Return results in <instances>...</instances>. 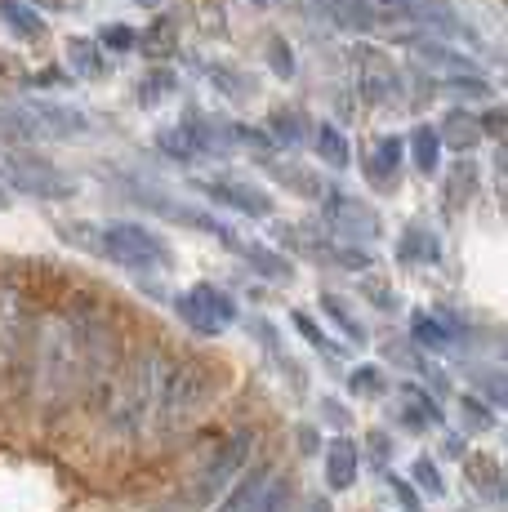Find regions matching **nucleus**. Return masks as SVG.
<instances>
[{
    "label": "nucleus",
    "instance_id": "nucleus-40",
    "mask_svg": "<svg viewBox=\"0 0 508 512\" xmlns=\"http://www.w3.org/2000/svg\"><path fill=\"white\" fill-rule=\"evenodd\" d=\"M393 486H397V499H402V504H406L410 512H419V495H415V490H410L406 481H393Z\"/></svg>",
    "mask_w": 508,
    "mask_h": 512
},
{
    "label": "nucleus",
    "instance_id": "nucleus-13",
    "mask_svg": "<svg viewBox=\"0 0 508 512\" xmlns=\"http://www.w3.org/2000/svg\"><path fill=\"white\" fill-rule=\"evenodd\" d=\"M272 486H277V472H272V468H254V472H246V477H237V486H228L219 512H254L263 499H268Z\"/></svg>",
    "mask_w": 508,
    "mask_h": 512
},
{
    "label": "nucleus",
    "instance_id": "nucleus-34",
    "mask_svg": "<svg viewBox=\"0 0 508 512\" xmlns=\"http://www.w3.org/2000/svg\"><path fill=\"white\" fill-rule=\"evenodd\" d=\"M410 477H415L428 495H442V490H446L442 477H437V468H433V459H415V464H410Z\"/></svg>",
    "mask_w": 508,
    "mask_h": 512
},
{
    "label": "nucleus",
    "instance_id": "nucleus-38",
    "mask_svg": "<svg viewBox=\"0 0 508 512\" xmlns=\"http://www.w3.org/2000/svg\"><path fill=\"white\" fill-rule=\"evenodd\" d=\"M482 388L491 392V397L500 401V406H508V379H504V374H486V379H482Z\"/></svg>",
    "mask_w": 508,
    "mask_h": 512
},
{
    "label": "nucleus",
    "instance_id": "nucleus-20",
    "mask_svg": "<svg viewBox=\"0 0 508 512\" xmlns=\"http://www.w3.org/2000/svg\"><path fill=\"white\" fill-rule=\"evenodd\" d=\"M442 196L451 201V210H464L468 201L477 196V165L473 161H459L446 170V187H442Z\"/></svg>",
    "mask_w": 508,
    "mask_h": 512
},
{
    "label": "nucleus",
    "instance_id": "nucleus-36",
    "mask_svg": "<svg viewBox=\"0 0 508 512\" xmlns=\"http://www.w3.org/2000/svg\"><path fill=\"white\" fill-rule=\"evenodd\" d=\"M139 41L148 45L152 54H170V49H174V27H170V23H156L148 36H139Z\"/></svg>",
    "mask_w": 508,
    "mask_h": 512
},
{
    "label": "nucleus",
    "instance_id": "nucleus-45",
    "mask_svg": "<svg viewBox=\"0 0 508 512\" xmlns=\"http://www.w3.org/2000/svg\"><path fill=\"white\" fill-rule=\"evenodd\" d=\"M500 5H504V9H508V0H500Z\"/></svg>",
    "mask_w": 508,
    "mask_h": 512
},
{
    "label": "nucleus",
    "instance_id": "nucleus-41",
    "mask_svg": "<svg viewBox=\"0 0 508 512\" xmlns=\"http://www.w3.org/2000/svg\"><path fill=\"white\" fill-rule=\"evenodd\" d=\"M308 512H330V504H326V499H312Z\"/></svg>",
    "mask_w": 508,
    "mask_h": 512
},
{
    "label": "nucleus",
    "instance_id": "nucleus-29",
    "mask_svg": "<svg viewBox=\"0 0 508 512\" xmlns=\"http://www.w3.org/2000/svg\"><path fill=\"white\" fill-rule=\"evenodd\" d=\"M348 388H353L357 397H379V392H384L388 383H384V374H379L375 366H357V370H353V383H348Z\"/></svg>",
    "mask_w": 508,
    "mask_h": 512
},
{
    "label": "nucleus",
    "instance_id": "nucleus-15",
    "mask_svg": "<svg viewBox=\"0 0 508 512\" xmlns=\"http://www.w3.org/2000/svg\"><path fill=\"white\" fill-rule=\"evenodd\" d=\"M437 134H442V143L455 147V152H473V147L482 143V116L455 107V112H446V121H442V130Z\"/></svg>",
    "mask_w": 508,
    "mask_h": 512
},
{
    "label": "nucleus",
    "instance_id": "nucleus-4",
    "mask_svg": "<svg viewBox=\"0 0 508 512\" xmlns=\"http://www.w3.org/2000/svg\"><path fill=\"white\" fill-rule=\"evenodd\" d=\"M94 236V250L107 254L112 263L130 272H152V268H170V245H165L161 232L143 228V223H125V219H112V223H99L90 232Z\"/></svg>",
    "mask_w": 508,
    "mask_h": 512
},
{
    "label": "nucleus",
    "instance_id": "nucleus-1",
    "mask_svg": "<svg viewBox=\"0 0 508 512\" xmlns=\"http://www.w3.org/2000/svg\"><path fill=\"white\" fill-rule=\"evenodd\" d=\"M94 348H99V330L85 312H63L58 321H50L41 339V370H36L45 406H58L81 388L94 366Z\"/></svg>",
    "mask_w": 508,
    "mask_h": 512
},
{
    "label": "nucleus",
    "instance_id": "nucleus-18",
    "mask_svg": "<svg viewBox=\"0 0 508 512\" xmlns=\"http://www.w3.org/2000/svg\"><path fill=\"white\" fill-rule=\"evenodd\" d=\"M321 9L335 27H357V32L375 27V5L370 0H321Z\"/></svg>",
    "mask_w": 508,
    "mask_h": 512
},
{
    "label": "nucleus",
    "instance_id": "nucleus-16",
    "mask_svg": "<svg viewBox=\"0 0 508 512\" xmlns=\"http://www.w3.org/2000/svg\"><path fill=\"white\" fill-rule=\"evenodd\" d=\"M0 18H5V27L18 36V41H45V18L36 14L27 0H0Z\"/></svg>",
    "mask_w": 508,
    "mask_h": 512
},
{
    "label": "nucleus",
    "instance_id": "nucleus-25",
    "mask_svg": "<svg viewBox=\"0 0 508 512\" xmlns=\"http://www.w3.org/2000/svg\"><path fill=\"white\" fill-rule=\"evenodd\" d=\"M174 85H179V81H174L170 67H152V72L143 76V85H139V103H143V107L165 103V98L174 94Z\"/></svg>",
    "mask_w": 508,
    "mask_h": 512
},
{
    "label": "nucleus",
    "instance_id": "nucleus-37",
    "mask_svg": "<svg viewBox=\"0 0 508 512\" xmlns=\"http://www.w3.org/2000/svg\"><path fill=\"white\" fill-rule=\"evenodd\" d=\"M295 326H299V330H304V334H308V339H312V343H317V348H326V352H330L326 334H321V330H317V321H312V317H304V312H295Z\"/></svg>",
    "mask_w": 508,
    "mask_h": 512
},
{
    "label": "nucleus",
    "instance_id": "nucleus-43",
    "mask_svg": "<svg viewBox=\"0 0 508 512\" xmlns=\"http://www.w3.org/2000/svg\"><path fill=\"white\" fill-rule=\"evenodd\" d=\"M500 165H504V170H508V152H504V147H500Z\"/></svg>",
    "mask_w": 508,
    "mask_h": 512
},
{
    "label": "nucleus",
    "instance_id": "nucleus-8",
    "mask_svg": "<svg viewBox=\"0 0 508 512\" xmlns=\"http://www.w3.org/2000/svg\"><path fill=\"white\" fill-rule=\"evenodd\" d=\"M174 308H179V317L197 334H223L232 321H237V303H232L219 285H205V281L192 285V290H183Z\"/></svg>",
    "mask_w": 508,
    "mask_h": 512
},
{
    "label": "nucleus",
    "instance_id": "nucleus-19",
    "mask_svg": "<svg viewBox=\"0 0 508 512\" xmlns=\"http://www.w3.org/2000/svg\"><path fill=\"white\" fill-rule=\"evenodd\" d=\"M464 472H468V481H473L477 495H486V499H500L504 495V472H500V464H495L491 455L464 459Z\"/></svg>",
    "mask_w": 508,
    "mask_h": 512
},
{
    "label": "nucleus",
    "instance_id": "nucleus-23",
    "mask_svg": "<svg viewBox=\"0 0 508 512\" xmlns=\"http://www.w3.org/2000/svg\"><path fill=\"white\" fill-rule=\"evenodd\" d=\"M402 410H406L402 423H406V428H415V432H424V428H433V423H442L437 406H433V401H428L419 388H410V383L402 388Z\"/></svg>",
    "mask_w": 508,
    "mask_h": 512
},
{
    "label": "nucleus",
    "instance_id": "nucleus-9",
    "mask_svg": "<svg viewBox=\"0 0 508 512\" xmlns=\"http://www.w3.org/2000/svg\"><path fill=\"white\" fill-rule=\"evenodd\" d=\"M326 223H330V232H335V241L339 236H344V241H375V236L384 232L379 214L348 192H326Z\"/></svg>",
    "mask_w": 508,
    "mask_h": 512
},
{
    "label": "nucleus",
    "instance_id": "nucleus-7",
    "mask_svg": "<svg viewBox=\"0 0 508 512\" xmlns=\"http://www.w3.org/2000/svg\"><path fill=\"white\" fill-rule=\"evenodd\" d=\"M0 174H5V183L14 187V192L23 196H41V201H54V196H72L76 183L67 179L63 170H54V165L36 161V156H5L0 161Z\"/></svg>",
    "mask_w": 508,
    "mask_h": 512
},
{
    "label": "nucleus",
    "instance_id": "nucleus-10",
    "mask_svg": "<svg viewBox=\"0 0 508 512\" xmlns=\"http://www.w3.org/2000/svg\"><path fill=\"white\" fill-rule=\"evenodd\" d=\"M197 187H201L205 196H210V201L232 205V210L250 214V219H268V214H272L268 192H259L254 183H241V179H201Z\"/></svg>",
    "mask_w": 508,
    "mask_h": 512
},
{
    "label": "nucleus",
    "instance_id": "nucleus-21",
    "mask_svg": "<svg viewBox=\"0 0 508 512\" xmlns=\"http://www.w3.org/2000/svg\"><path fill=\"white\" fill-rule=\"evenodd\" d=\"M410 161H415L419 174H437V161H442V134L433 125H419L410 134Z\"/></svg>",
    "mask_w": 508,
    "mask_h": 512
},
{
    "label": "nucleus",
    "instance_id": "nucleus-12",
    "mask_svg": "<svg viewBox=\"0 0 508 512\" xmlns=\"http://www.w3.org/2000/svg\"><path fill=\"white\" fill-rule=\"evenodd\" d=\"M402 174V139H375L366 152V179L375 192H393Z\"/></svg>",
    "mask_w": 508,
    "mask_h": 512
},
{
    "label": "nucleus",
    "instance_id": "nucleus-42",
    "mask_svg": "<svg viewBox=\"0 0 508 512\" xmlns=\"http://www.w3.org/2000/svg\"><path fill=\"white\" fill-rule=\"evenodd\" d=\"M134 5H143V9H156V5H161V0H134Z\"/></svg>",
    "mask_w": 508,
    "mask_h": 512
},
{
    "label": "nucleus",
    "instance_id": "nucleus-32",
    "mask_svg": "<svg viewBox=\"0 0 508 512\" xmlns=\"http://www.w3.org/2000/svg\"><path fill=\"white\" fill-rule=\"evenodd\" d=\"M210 76H214V85H219L223 94H237V98H250V94H254V85H250L241 72H228V67H210Z\"/></svg>",
    "mask_w": 508,
    "mask_h": 512
},
{
    "label": "nucleus",
    "instance_id": "nucleus-31",
    "mask_svg": "<svg viewBox=\"0 0 508 512\" xmlns=\"http://www.w3.org/2000/svg\"><path fill=\"white\" fill-rule=\"evenodd\" d=\"M482 134L486 139H495L508 152V107H491V112H482Z\"/></svg>",
    "mask_w": 508,
    "mask_h": 512
},
{
    "label": "nucleus",
    "instance_id": "nucleus-22",
    "mask_svg": "<svg viewBox=\"0 0 508 512\" xmlns=\"http://www.w3.org/2000/svg\"><path fill=\"white\" fill-rule=\"evenodd\" d=\"M312 143H317V156L326 165H335V170H344L348 161H353V147H348V139H344V130L339 125H317V134H312Z\"/></svg>",
    "mask_w": 508,
    "mask_h": 512
},
{
    "label": "nucleus",
    "instance_id": "nucleus-27",
    "mask_svg": "<svg viewBox=\"0 0 508 512\" xmlns=\"http://www.w3.org/2000/svg\"><path fill=\"white\" fill-rule=\"evenodd\" d=\"M27 81H32V76H27L23 58H18L14 49L0 45V94H5V90H18V85H27Z\"/></svg>",
    "mask_w": 508,
    "mask_h": 512
},
{
    "label": "nucleus",
    "instance_id": "nucleus-17",
    "mask_svg": "<svg viewBox=\"0 0 508 512\" xmlns=\"http://www.w3.org/2000/svg\"><path fill=\"white\" fill-rule=\"evenodd\" d=\"M326 481H330L335 490H353V481H357V441H348V437L330 441Z\"/></svg>",
    "mask_w": 508,
    "mask_h": 512
},
{
    "label": "nucleus",
    "instance_id": "nucleus-14",
    "mask_svg": "<svg viewBox=\"0 0 508 512\" xmlns=\"http://www.w3.org/2000/svg\"><path fill=\"white\" fill-rule=\"evenodd\" d=\"M67 63H72V72L85 76V81H103L107 67H112L103 54V45L90 41V36H72V41H67Z\"/></svg>",
    "mask_w": 508,
    "mask_h": 512
},
{
    "label": "nucleus",
    "instance_id": "nucleus-26",
    "mask_svg": "<svg viewBox=\"0 0 508 512\" xmlns=\"http://www.w3.org/2000/svg\"><path fill=\"white\" fill-rule=\"evenodd\" d=\"M272 174L299 196H326V183H321L312 170H299V165H272Z\"/></svg>",
    "mask_w": 508,
    "mask_h": 512
},
{
    "label": "nucleus",
    "instance_id": "nucleus-33",
    "mask_svg": "<svg viewBox=\"0 0 508 512\" xmlns=\"http://www.w3.org/2000/svg\"><path fill=\"white\" fill-rule=\"evenodd\" d=\"M415 339L419 343H424V348H446V343H451V330H446V326H437V321H428V317H419L415 321Z\"/></svg>",
    "mask_w": 508,
    "mask_h": 512
},
{
    "label": "nucleus",
    "instance_id": "nucleus-5",
    "mask_svg": "<svg viewBox=\"0 0 508 512\" xmlns=\"http://www.w3.org/2000/svg\"><path fill=\"white\" fill-rule=\"evenodd\" d=\"M250 450H254V432H250V428H237L232 437H223L219 446L205 455L201 472L192 477L188 504H192V508H205V504H214V499L228 495V486L241 477V468L250 464Z\"/></svg>",
    "mask_w": 508,
    "mask_h": 512
},
{
    "label": "nucleus",
    "instance_id": "nucleus-6",
    "mask_svg": "<svg viewBox=\"0 0 508 512\" xmlns=\"http://www.w3.org/2000/svg\"><path fill=\"white\" fill-rule=\"evenodd\" d=\"M353 67H357V90L370 107H393L402 98V72L397 63L375 45H361L353 54Z\"/></svg>",
    "mask_w": 508,
    "mask_h": 512
},
{
    "label": "nucleus",
    "instance_id": "nucleus-28",
    "mask_svg": "<svg viewBox=\"0 0 508 512\" xmlns=\"http://www.w3.org/2000/svg\"><path fill=\"white\" fill-rule=\"evenodd\" d=\"M268 63H272V72H277L281 81H290V76H295V54H290L286 36H277V32L268 36Z\"/></svg>",
    "mask_w": 508,
    "mask_h": 512
},
{
    "label": "nucleus",
    "instance_id": "nucleus-11",
    "mask_svg": "<svg viewBox=\"0 0 508 512\" xmlns=\"http://www.w3.org/2000/svg\"><path fill=\"white\" fill-rule=\"evenodd\" d=\"M156 147H161L165 156H174V161H197V156L214 152L219 147V134L205 130V125L188 121V125H165L161 134H156Z\"/></svg>",
    "mask_w": 508,
    "mask_h": 512
},
{
    "label": "nucleus",
    "instance_id": "nucleus-35",
    "mask_svg": "<svg viewBox=\"0 0 508 512\" xmlns=\"http://www.w3.org/2000/svg\"><path fill=\"white\" fill-rule=\"evenodd\" d=\"M321 303H326V312H330V317L339 321V330H344V334H348V339H353V343H361V326H357V321H353V317H348V312H344V303H339L335 294H326V299H321Z\"/></svg>",
    "mask_w": 508,
    "mask_h": 512
},
{
    "label": "nucleus",
    "instance_id": "nucleus-24",
    "mask_svg": "<svg viewBox=\"0 0 508 512\" xmlns=\"http://www.w3.org/2000/svg\"><path fill=\"white\" fill-rule=\"evenodd\" d=\"M304 130H308L304 112H290V107H281V112L268 116V139L272 143H304Z\"/></svg>",
    "mask_w": 508,
    "mask_h": 512
},
{
    "label": "nucleus",
    "instance_id": "nucleus-2",
    "mask_svg": "<svg viewBox=\"0 0 508 512\" xmlns=\"http://www.w3.org/2000/svg\"><path fill=\"white\" fill-rule=\"evenodd\" d=\"M214 392H219V370L210 361H179V366H170L161 379V392H156L152 428L183 432L214 401Z\"/></svg>",
    "mask_w": 508,
    "mask_h": 512
},
{
    "label": "nucleus",
    "instance_id": "nucleus-3",
    "mask_svg": "<svg viewBox=\"0 0 508 512\" xmlns=\"http://www.w3.org/2000/svg\"><path fill=\"white\" fill-rule=\"evenodd\" d=\"M161 379H165L161 352H139V357L121 370V379H116V388H112V406H107L112 432H125V437H130V432H139L143 423H152Z\"/></svg>",
    "mask_w": 508,
    "mask_h": 512
},
{
    "label": "nucleus",
    "instance_id": "nucleus-39",
    "mask_svg": "<svg viewBox=\"0 0 508 512\" xmlns=\"http://www.w3.org/2000/svg\"><path fill=\"white\" fill-rule=\"evenodd\" d=\"M464 410H468V423H473V428H491V415H486V406H477L473 397H464Z\"/></svg>",
    "mask_w": 508,
    "mask_h": 512
},
{
    "label": "nucleus",
    "instance_id": "nucleus-44",
    "mask_svg": "<svg viewBox=\"0 0 508 512\" xmlns=\"http://www.w3.org/2000/svg\"><path fill=\"white\" fill-rule=\"evenodd\" d=\"M0 205H5V192H0Z\"/></svg>",
    "mask_w": 508,
    "mask_h": 512
},
{
    "label": "nucleus",
    "instance_id": "nucleus-30",
    "mask_svg": "<svg viewBox=\"0 0 508 512\" xmlns=\"http://www.w3.org/2000/svg\"><path fill=\"white\" fill-rule=\"evenodd\" d=\"M99 45H103V49H116V54H125V49L139 45V32H134V27L112 23V27H103V32H99Z\"/></svg>",
    "mask_w": 508,
    "mask_h": 512
}]
</instances>
